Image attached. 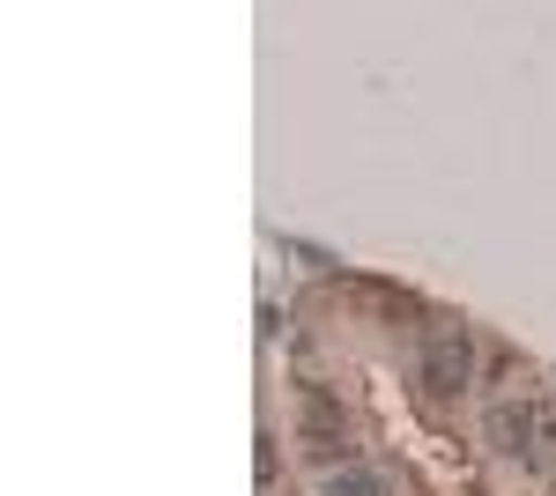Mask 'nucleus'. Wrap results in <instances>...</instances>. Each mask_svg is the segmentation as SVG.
<instances>
[{
	"label": "nucleus",
	"mask_w": 556,
	"mask_h": 496,
	"mask_svg": "<svg viewBox=\"0 0 556 496\" xmlns=\"http://www.w3.org/2000/svg\"><path fill=\"white\" fill-rule=\"evenodd\" d=\"M468 378H475L468 327H430L424 333V385H430V393H460Z\"/></svg>",
	"instance_id": "1"
},
{
	"label": "nucleus",
	"mask_w": 556,
	"mask_h": 496,
	"mask_svg": "<svg viewBox=\"0 0 556 496\" xmlns=\"http://www.w3.org/2000/svg\"><path fill=\"white\" fill-rule=\"evenodd\" d=\"M327 496H379V474H364V467H334V474H327Z\"/></svg>",
	"instance_id": "2"
}]
</instances>
